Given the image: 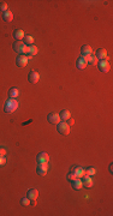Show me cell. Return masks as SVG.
<instances>
[{
    "mask_svg": "<svg viewBox=\"0 0 113 216\" xmlns=\"http://www.w3.org/2000/svg\"><path fill=\"white\" fill-rule=\"evenodd\" d=\"M30 204H31L32 207H34V205L36 204V200H30Z\"/></svg>",
    "mask_w": 113,
    "mask_h": 216,
    "instance_id": "31",
    "label": "cell"
},
{
    "mask_svg": "<svg viewBox=\"0 0 113 216\" xmlns=\"http://www.w3.org/2000/svg\"><path fill=\"white\" fill-rule=\"evenodd\" d=\"M93 184H94V181H93V177L84 175V177L82 178V185H83V187L90 188V187H93Z\"/></svg>",
    "mask_w": 113,
    "mask_h": 216,
    "instance_id": "11",
    "label": "cell"
},
{
    "mask_svg": "<svg viewBox=\"0 0 113 216\" xmlns=\"http://www.w3.org/2000/svg\"><path fill=\"white\" fill-rule=\"evenodd\" d=\"M66 123H68V125H74V123H75V121H74V119H68V120H66Z\"/></svg>",
    "mask_w": 113,
    "mask_h": 216,
    "instance_id": "30",
    "label": "cell"
},
{
    "mask_svg": "<svg viewBox=\"0 0 113 216\" xmlns=\"http://www.w3.org/2000/svg\"><path fill=\"white\" fill-rule=\"evenodd\" d=\"M28 61H29L28 57H25L24 54H19V55L17 57V59H16V65L18 67H25L26 64H28Z\"/></svg>",
    "mask_w": 113,
    "mask_h": 216,
    "instance_id": "5",
    "label": "cell"
},
{
    "mask_svg": "<svg viewBox=\"0 0 113 216\" xmlns=\"http://www.w3.org/2000/svg\"><path fill=\"white\" fill-rule=\"evenodd\" d=\"M47 171H48V165H37L36 173L39 175L43 177V175H46V173H47Z\"/></svg>",
    "mask_w": 113,
    "mask_h": 216,
    "instance_id": "15",
    "label": "cell"
},
{
    "mask_svg": "<svg viewBox=\"0 0 113 216\" xmlns=\"http://www.w3.org/2000/svg\"><path fill=\"white\" fill-rule=\"evenodd\" d=\"M3 19H4V22H12V19H13V13L11 11H5L3 13Z\"/></svg>",
    "mask_w": 113,
    "mask_h": 216,
    "instance_id": "19",
    "label": "cell"
},
{
    "mask_svg": "<svg viewBox=\"0 0 113 216\" xmlns=\"http://www.w3.org/2000/svg\"><path fill=\"white\" fill-rule=\"evenodd\" d=\"M5 11H7V4L6 3H0V12H5Z\"/></svg>",
    "mask_w": 113,
    "mask_h": 216,
    "instance_id": "26",
    "label": "cell"
},
{
    "mask_svg": "<svg viewBox=\"0 0 113 216\" xmlns=\"http://www.w3.org/2000/svg\"><path fill=\"white\" fill-rule=\"evenodd\" d=\"M22 41L24 42L25 46H31L32 43H34V37H32L31 35H24V38L22 40Z\"/></svg>",
    "mask_w": 113,
    "mask_h": 216,
    "instance_id": "21",
    "label": "cell"
},
{
    "mask_svg": "<svg viewBox=\"0 0 113 216\" xmlns=\"http://www.w3.org/2000/svg\"><path fill=\"white\" fill-rule=\"evenodd\" d=\"M93 49H91V47L89 45H84L82 46V48H81V53H82V55L83 57H89L90 54H91Z\"/></svg>",
    "mask_w": 113,
    "mask_h": 216,
    "instance_id": "18",
    "label": "cell"
},
{
    "mask_svg": "<svg viewBox=\"0 0 113 216\" xmlns=\"http://www.w3.org/2000/svg\"><path fill=\"white\" fill-rule=\"evenodd\" d=\"M12 47H13V51L17 52L18 54H24L26 53V49H28V46H25L23 41H16Z\"/></svg>",
    "mask_w": 113,
    "mask_h": 216,
    "instance_id": "3",
    "label": "cell"
},
{
    "mask_svg": "<svg viewBox=\"0 0 113 216\" xmlns=\"http://www.w3.org/2000/svg\"><path fill=\"white\" fill-rule=\"evenodd\" d=\"M18 105L19 103H18V101L16 99H9L5 102V106H4L5 113H13L18 108Z\"/></svg>",
    "mask_w": 113,
    "mask_h": 216,
    "instance_id": "1",
    "label": "cell"
},
{
    "mask_svg": "<svg viewBox=\"0 0 113 216\" xmlns=\"http://www.w3.org/2000/svg\"><path fill=\"white\" fill-rule=\"evenodd\" d=\"M59 117H60V119H62L63 121H66L68 119H70L71 114H70V112H69L68 109H63L60 113H59Z\"/></svg>",
    "mask_w": 113,
    "mask_h": 216,
    "instance_id": "20",
    "label": "cell"
},
{
    "mask_svg": "<svg viewBox=\"0 0 113 216\" xmlns=\"http://www.w3.org/2000/svg\"><path fill=\"white\" fill-rule=\"evenodd\" d=\"M66 178H68V180L72 181V180H75V179H76L77 177H76V175H75L74 173H72V172H71V173H69V174H68V177H66Z\"/></svg>",
    "mask_w": 113,
    "mask_h": 216,
    "instance_id": "27",
    "label": "cell"
},
{
    "mask_svg": "<svg viewBox=\"0 0 113 216\" xmlns=\"http://www.w3.org/2000/svg\"><path fill=\"white\" fill-rule=\"evenodd\" d=\"M13 37H15L16 41H22L24 38V31L22 29H16L13 31Z\"/></svg>",
    "mask_w": 113,
    "mask_h": 216,
    "instance_id": "16",
    "label": "cell"
},
{
    "mask_svg": "<svg viewBox=\"0 0 113 216\" xmlns=\"http://www.w3.org/2000/svg\"><path fill=\"white\" fill-rule=\"evenodd\" d=\"M57 130L60 134H63V136H68L70 133V125H68L66 121H60V123L58 124Z\"/></svg>",
    "mask_w": 113,
    "mask_h": 216,
    "instance_id": "2",
    "label": "cell"
},
{
    "mask_svg": "<svg viewBox=\"0 0 113 216\" xmlns=\"http://www.w3.org/2000/svg\"><path fill=\"white\" fill-rule=\"evenodd\" d=\"M97 58L94 55V54H90V55L88 57V64L89 65H91V66H95V65H97Z\"/></svg>",
    "mask_w": 113,
    "mask_h": 216,
    "instance_id": "23",
    "label": "cell"
},
{
    "mask_svg": "<svg viewBox=\"0 0 113 216\" xmlns=\"http://www.w3.org/2000/svg\"><path fill=\"white\" fill-rule=\"evenodd\" d=\"M72 173H74L77 178H83L85 175V169L81 166H76L72 168Z\"/></svg>",
    "mask_w": 113,
    "mask_h": 216,
    "instance_id": "10",
    "label": "cell"
},
{
    "mask_svg": "<svg viewBox=\"0 0 113 216\" xmlns=\"http://www.w3.org/2000/svg\"><path fill=\"white\" fill-rule=\"evenodd\" d=\"M71 184H72V188L74 190H81V188L83 187V185H82V180H81V178H76L75 180H72L71 181Z\"/></svg>",
    "mask_w": 113,
    "mask_h": 216,
    "instance_id": "17",
    "label": "cell"
},
{
    "mask_svg": "<svg viewBox=\"0 0 113 216\" xmlns=\"http://www.w3.org/2000/svg\"><path fill=\"white\" fill-rule=\"evenodd\" d=\"M21 204H22L23 207H28V205L30 204V199H29L28 197L22 198V199H21Z\"/></svg>",
    "mask_w": 113,
    "mask_h": 216,
    "instance_id": "25",
    "label": "cell"
},
{
    "mask_svg": "<svg viewBox=\"0 0 113 216\" xmlns=\"http://www.w3.org/2000/svg\"><path fill=\"white\" fill-rule=\"evenodd\" d=\"M39 79H40V75H39V72L36 71H30L29 72V75H28V80L31 83V84H36L39 82Z\"/></svg>",
    "mask_w": 113,
    "mask_h": 216,
    "instance_id": "9",
    "label": "cell"
},
{
    "mask_svg": "<svg viewBox=\"0 0 113 216\" xmlns=\"http://www.w3.org/2000/svg\"><path fill=\"white\" fill-rule=\"evenodd\" d=\"M87 64H88V57H83V55H81V57H79V58L77 59L76 66H77V69L83 70V69H85Z\"/></svg>",
    "mask_w": 113,
    "mask_h": 216,
    "instance_id": "6",
    "label": "cell"
},
{
    "mask_svg": "<svg viewBox=\"0 0 113 216\" xmlns=\"http://www.w3.org/2000/svg\"><path fill=\"white\" fill-rule=\"evenodd\" d=\"M0 155H1V156H5L6 155V150L4 149V148H0Z\"/></svg>",
    "mask_w": 113,
    "mask_h": 216,
    "instance_id": "29",
    "label": "cell"
},
{
    "mask_svg": "<svg viewBox=\"0 0 113 216\" xmlns=\"http://www.w3.org/2000/svg\"><path fill=\"white\" fill-rule=\"evenodd\" d=\"M37 52H39V49H37V47H36L35 45L28 46V49H26V54H28V58H29V60L31 59V57L36 55Z\"/></svg>",
    "mask_w": 113,
    "mask_h": 216,
    "instance_id": "12",
    "label": "cell"
},
{
    "mask_svg": "<svg viewBox=\"0 0 113 216\" xmlns=\"http://www.w3.org/2000/svg\"><path fill=\"white\" fill-rule=\"evenodd\" d=\"M47 120L49 121L51 124H54V125H58L59 123H60V117H59V114L57 113H49L47 115Z\"/></svg>",
    "mask_w": 113,
    "mask_h": 216,
    "instance_id": "7",
    "label": "cell"
},
{
    "mask_svg": "<svg viewBox=\"0 0 113 216\" xmlns=\"http://www.w3.org/2000/svg\"><path fill=\"white\" fill-rule=\"evenodd\" d=\"M36 161H37V165H48V162H49L48 154L40 153L37 156H36Z\"/></svg>",
    "mask_w": 113,
    "mask_h": 216,
    "instance_id": "4",
    "label": "cell"
},
{
    "mask_svg": "<svg viewBox=\"0 0 113 216\" xmlns=\"http://www.w3.org/2000/svg\"><path fill=\"white\" fill-rule=\"evenodd\" d=\"M9 95H10V99H17L19 95V90L17 88H11L9 91Z\"/></svg>",
    "mask_w": 113,
    "mask_h": 216,
    "instance_id": "22",
    "label": "cell"
},
{
    "mask_svg": "<svg viewBox=\"0 0 113 216\" xmlns=\"http://www.w3.org/2000/svg\"><path fill=\"white\" fill-rule=\"evenodd\" d=\"M26 197H28L30 200H36V198L39 197V191L36 188H29L28 192H26Z\"/></svg>",
    "mask_w": 113,
    "mask_h": 216,
    "instance_id": "14",
    "label": "cell"
},
{
    "mask_svg": "<svg viewBox=\"0 0 113 216\" xmlns=\"http://www.w3.org/2000/svg\"><path fill=\"white\" fill-rule=\"evenodd\" d=\"M96 171H95V168H93V167H89L85 169V175H89V177H93V175H95Z\"/></svg>",
    "mask_w": 113,
    "mask_h": 216,
    "instance_id": "24",
    "label": "cell"
},
{
    "mask_svg": "<svg viewBox=\"0 0 113 216\" xmlns=\"http://www.w3.org/2000/svg\"><path fill=\"white\" fill-rule=\"evenodd\" d=\"M112 166H113V165L111 163V165H110V172H111V173H112V171H113V168H112Z\"/></svg>",
    "mask_w": 113,
    "mask_h": 216,
    "instance_id": "32",
    "label": "cell"
},
{
    "mask_svg": "<svg viewBox=\"0 0 113 216\" xmlns=\"http://www.w3.org/2000/svg\"><path fill=\"white\" fill-rule=\"evenodd\" d=\"M95 57L97 58V60H107V51L104 49V48L97 49Z\"/></svg>",
    "mask_w": 113,
    "mask_h": 216,
    "instance_id": "13",
    "label": "cell"
},
{
    "mask_svg": "<svg viewBox=\"0 0 113 216\" xmlns=\"http://www.w3.org/2000/svg\"><path fill=\"white\" fill-rule=\"evenodd\" d=\"M97 67L101 72H108L110 71V63L107 60H100V61H97Z\"/></svg>",
    "mask_w": 113,
    "mask_h": 216,
    "instance_id": "8",
    "label": "cell"
},
{
    "mask_svg": "<svg viewBox=\"0 0 113 216\" xmlns=\"http://www.w3.org/2000/svg\"><path fill=\"white\" fill-rule=\"evenodd\" d=\"M5 163H6V157H5V156H1V155H0V167L5 166Z\"/></svg>",
    "mask_w": 113,
    "mask_h": 216,
    "instance_id": "28",
    "label": "cell"
}]
</instances>
